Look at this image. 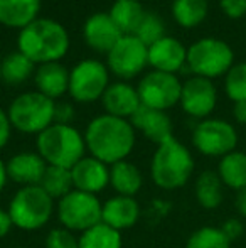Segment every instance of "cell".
<instances>
[{
    "mask_svg": "<svg viewBox=\"0 0 246 248\" xmlns=\"http://www.w3.org/2000/svg\"><path fill=\"white\" fill-rule=\"evenodd\" d=\"M186 64L187 49L175 37L164 36L157 43L148 46V66H152L154 71L175 75L177 71H182Z\"/></svg>",
    "mask_w": 246,
    "mask_h": 248,
    "instance_id": "14",
    "label": "cell"
},
{
    "mask_svg": "<svg viewBox=\"0 0 246 248\" xmlns=\"http://www.w3.org/2000/svg\"><path fill=\"white\" fill-rule=\"evenodd\" d=\"M14 248H26V247H14Z\"/></svg>",
    "mask_w": 246,
    "mask_h": 248,
    "instance_id": "44",
    "label": "cell"
},
{
    "mask_svg": "<svg viewBox=\"0 0 246 248\" xmlns=\"http://www.w3.org/2000/svg\"><path fill=\"white\" fill-rule=\"evenodd\" d=\"M78 243L79 248H122V233L110 228L105 223H98L83 232Z\"/></svg>",
    "mask_w": 246,
    "mask_h": 248,
    "instance_id": "29",
    "label": "cell"
},
{
    "mask_svg": "<svg viewBox=\"0 0 246 248\" xmlns=\"http://www.w3.org/2000/svg\"><path fill=\"white\" fill-rule=\"evenodd\" d=\"M192 144L203 155L224 157L238 145V132L226 120L204 118L192 132Z\"/></svg>",
    "mask_w": 246,
    "mask_h": 248,
    "instance_id": "10",
    "label": "cell"
},
{
    "mask_svg": "<svg viewBox=\"0 0 246 248\" xmlns=\"http://www.w3.org/2000/svg\"><path fill=\"white\" fill-rule=\"evenodd\" d=\"M221 230H223V233L228 236L230 242H234V240H238V238L243 236L245 226H243V223H241L240 218H228L226 221L223 223Z\"/></svg>",
    "mask_w": 246,
    "mask_h": 248,
    "instance_id": "37",
    "label": "cell"
},
{
    "mask_svg": "<svg viewBox=\"0 0 246 248\" xmlns=\"http://www.w3.org/2000/svg\"><path fill=\"white\" fill-rule=\"evenodd\" d=\"M41 0H0V24L12 29H24L37 19Z\"/></svg>",
    "mask_w": 246,
    "mask_h": 248,
    "instance_id": "22",
    "label": "cell"
},
{
    "mask_svg": "<svg viewBox=\"0 0 246 248\" xmlns=\"http://www.w3.org/2000/svg\"><path fill=\"white\" fill-rule=\"evenodd\" d=\"M233 117L238 124L246 125V101H236L233 105Z\"/></svg>",
    "mask_w": 246,
    "mask_h": 248,
    "instance_id": "40",
    "label": "cell"
},
{
    "mask_svg": "<svg viewBox=\"0 0 246 248\" xmlns=\"http://www.w3.org/2000/svg\"><path fill=\"white\" fill-rule=\"evenodd\" d=\"M83 36L85 41L93 51L108 54L116 43L122 39L123 34L112 20L110 14L98 12L88 17L83 27Z\"/></svg>",
    "mask_w": 246,
    "mask_h": 248,
    "instance_id": "15",
    "label": "cell"
},
{
    "mask_svg": "<svg viewBox=\"0 0 246 248\" xmlns=\"http://www.w3.org/2000/svg\"><path fill=\"white\" fill-rule=\"evenodd\" d=\"M108 69L122 79L138 76L148 64V46L137 36H122V39L106 54Z\"/></svg>",
    "mask_w": 246,
    "mask_h": 248,
    "instance_id": "12",
    "label": "cell"
},
{
    "mask_svg": "<svg viewBox=\"0 0 246 248\" xmlns=\"http://www.w3.org/2000/svg\"><path fill=\"white\" fill-rule=\"evenodd\" d=\"M219 5L230 19H241L246 16V0H219Z\"/></svg>",
    "mask_w": 246,
    "mask_h": 248,
    "instance_id": "35",
    "label": "cell"
},
{
    "mask_svg": "<svg viewBox=\"0 0 246 248\" xmlns=\"http://www.w3.org/2000/svg\"><path fill=\"white\" fill-rule=\"evenodd\" d=\"M7 211L14 226L34 232L49 223L54 211V199L41 186H24L10 199Z\"/></svg>",
    "mask_w": 246,
    "mask_h": 248,
    "instance_id": "5",
    "label": "cell"
},
{
    "mask_svg": "<svg viewBox=\"0 0 246 248\" xmlns=\"http://www.w3.org/2000/svg\"><path fill=\"white\" fill-rule=\"evenodd\" d=\"M110 184L120 196L133 198L142 189L144 177H142L140 169L133 162L120 160L110 166Z\"/></svg>",
    "mask_w": 246,
    "mask_h": 248,
    "instance_id": "23",
    "label": "cell"
},
{
    "mask_svg": "<svg viewBox=\"0 0 246 248\" xmlns=\"http://www.w3.org/2000/svg\"><path fill=\"white\" fill-rule=\"evenodd\" d=\"M12 226H14V223H12V219H10L9 211L0 209V240L5 238V236L9 235Z\"/></svg>",
    "mask_w": 246,
    "mask_h": 248,
    "instance_id": "39",
    "label": "cell"
},
{
    "mask_svg": "<svg viewBox=\"0 0 246 248\" xmlns=\"http://www.w3.org/2000/svg\"><path fill=\"white\" fill-rule=\"evenodd\" d=\"M217 101L216 86L211 79L192 76L182 83L181 107L187 115L194 118H207L213 113Z\"/></svg>",
    "mask_w": 246,
    "mask_h": 248,
    "instance_id": "13",
    "label": "cell"
},
{
    "mask_svg": "<svg viewBox=\"0 0 246 248\" xmlns=\"http://www.w3.org/2000/svg\"><path fill=\"white\" fill-rule=\"evenodd\" d=\"M72 118H74V108L71 103H56L54 107V124H61V125H71Z\"/></svg>",
    "mask_w": 246,
    "mask_h": 248,
    "instance_id": "36",
    "label": "cell"
},
{
    "mask_svg": "<svg viewBox=\"0 0 246 248\" xmlns=\"http://www.w3.org/2000/svg\"><path fill=\"white\" fill-rule=\"evenodd\" d=\"M34 62L30 61L27 56L22 52H12V54L5 56L3 61H0V68H2V81L7 85H22L24 81L32 76L34 71Z\"/></svg>",
    "mask_w": 246,
    "mask_h": 248,
    "instance_id": "28",
    "label": "cell"
},
{
    "mask_svg": "<svg viewBox=\"0 0 246 248\" xmlns=\"http://www.w3.org/2000/svg\"><path fill=\"white\" fill-rule=\"evenodd\" d=\"M224 92L233 103L246 101V62H236L224 75Z\"/></svg>",
    "mask_w": 246,
    "mask_h": 248,
    "instance_id": "32",
    "label": "cell"
},
{
    "mask_svg": "<svg viewBox=\"0 0 246 248\" xmlns=\"http://www.w3.org/2000/svg\"><path fill=\"white\" fill-rule=\"evenodd\" d=\"M85 144L95 159L113 166L120 160H127L133 150L135 128L130 120L108 113L100 115L86 127Z\"/></svg>",
    "mask_w": 246,
    "mask_h": 248,
    "instance_id": "1",
    "label": "cell"
},
{
    "mask_svg": "<svg viewBox=\"0 0 246 248\" xmlns=\"http://www.w3.org/2000/svg\"><path fill=\"white\" fill-rule=\"evenodd\" d=\"M194 172V157L184 144L171 137L157 145L150 162V176L160 189H179Z\"/></svg>",
    "mask_w": 246,
    "mask_h": 248,
    "instance_id": "3",
    "label": "cell"
},
{
    "mask_svg": "<svg viewBox=\"0 0 246 248\" xmlns=\"http://www.w3.org/2000/svg\"><path fill=\"white\" fill-rule=\"evenodd\" d=\"M101 202L96 194L72 189L58 202V218L69 232H86L101 223Z\"/></svg>",
    "mask_w": 246,
    "mask_h": 248,
    "instance_id": "8",
    "label": "cell"
},
{
    "mask_svg": "<svg viewBox=\"0 0 246 248\" xmlns=\"http://www.w3.org/2000/svg\"><path fill=\"white\" fill-rule=\"evenodd\" d=\"M223 181L214 170H204L196 179V199L204 209H216L223 202Z\"/></svg>",
    "mask_w": 246,
    "mask_h": 248,
    "instance_id": "26",
    "label": "cell"
},
{
    "mask_svg": "<svg viewBox=\"0 0 246 248\" xmlns=\"http://www.w3.org/2000/svg\"><path fill=\"white\" fill-rule=\"evenodd\" d=\"M0 81H2V68H0Z\"/></svg>",
    "mask_w": 246,
    "mask_h": 248,
    "instance_id": "43",
    "label": "cell"
},
{
    "mask_svg": "<svg viewBox=\"0 0 246 248\" xmlns=\"http://www.w3.org/2000/svg\"><path fill=\"white\" fill-rule=\"evenodd\" d=\"M110 86L108 68L98 59H83L69 71L71 98L79 103H91L103 96Z\"/></svg>",
    "mask_w": 246,
    "mask_h": 248,
    "instance_id": "9",
    "label": "cell"
},
{
    "mask_svg": "<svg viewBox=\"0 0 246 248\" xmlns=\"http://www.w3.org/2000/svg\"><path fill=\"white\" fill-rule=\"evenodd\" d=\"M137 92L144 107L165 111L181 101L182 83L171 73L150 71L140 79Z\"/></svg>",
    "mask_w": 246,
    "mask_h": 248,
    "instance_id": "11",
    "label": "cell"
},
{
    "mask_svg": "<svg viewBox=\"0 0 246 248\" xmlns=\"http://www.w3.org/2000/svg\"><path fill=\"white\" fill-rule=\"evenodd\" d=\"M10 132H12V124H10L9 113L0 108V149H3L9 144Z\"/></svg>",
    "mask_w": 246,
    "mask_h": 248,
    "instance_id": "38",
    "label": "cell"
},
{
    "mask_svg": "<svg viewBox=\"0 0 246 248\" xmlns=\"http://www.w3.org/2000/svg\"><path fill=\"white\" fill-rule=\"evenodd\" d=\"M138 218H140V206L135 198L116 194L101 206V223L116 232L131 228L138 221Z\"/></svg>",
    "mask_w": 246,
    "mask_h": 248,
    "instance_id": "20",
    "label": "cell"
},
{
    "mask_svg": "<svg viewBox=\"0 0 246 248\" xmlns=\"http://www.w3.org/2000/svg\"><path fill=\"white\" fill-rule=\"evenodd\" d=\"M108 14L123 36H131L137 32L145 10L138 0H115Z\"/></svg>",
    "mask_w": 246,
    "mask_h": 248,
    "instance_id": "24",
    "label": "cell"
},
{
    "mask_svg": "<svg viewBox=\"0 0 246 248\" xmlns=\"http://www.w3.org/2000/svg\"><path fill=\"white\" fill-rule=\"evenodd\" d=\"M54 100L39 92H27L19 95L10 103L9 118L12 128L22 134L39 135L54 124Z\"/></svg>",
    "mask_w": 246,
    "mask_h": 248,
    "instance_id": "6",
    "label": "cell"
},
{
    "mask_svg": "<svg viewBox=\"0 0 246 248\" xmlns=\"http://www.w3.org/2000/svg\"><path fill=\"white\" fill-rule=\"evenodd\" d=\"M234 206L240 216L246 218V189L236 191V198H234Z\"/></svg>",
    "mask_w": 246,
    "mask_h": 248,
    "instance_id": "41",
    "label": "cell"
},
{
    "mask_svg": "<svg viewBox=\"0 0 246 248\" xmlns=\"http://www.w3.org/2000/svg\"><path fill=\"white\" fill-rule=\"evenodd\" d=\"M207 0H174L172 16L174 20L184 29H194L207 17Z\"/></svg>",
    "mask_w": 246,
    "mask_h": 248,
    "instance_id": "27",
    "label": "cell"
},
{
    "mask_svg": "<svg viewBox=\"0 0 246 248\" xmlns=\"http://www.w3.org/2000/svg\"><path fill=\"white\" fill-rule=\"evenodd\" d=\"M7 169H5V162H3L2 159H0V193L3 191V187H5L7 184Z\"/></svg>",
    "mask_w": 246,
    "mask_h": 248,
    "instance_id": "42",
    "label": "cell"
},
{
    "mask_svg": "<svg viewBox=\"0 0 246 248\" xmlns=\"http://www.w3.org/2000/svg\"><path fill=\"white\" fill-rule=\"evenodd\" d=\"M186 248H231V242L216 226H203L189 236Z\"/></svg>",
    "mask_w": 246,
    "mask_h": 248,
    "instance_id": "31",
    "label": "cell"
},
{
    "mask_svg": "<svg viewBox=\"0 0 246 248\" xmlns=\"http://www.w3.org/2000/svg\"><path fill=\"white\" fill-rule=\"evenodd\" d=\"M234 64V52L228 43L204 37L187 49V68L194 76L213 79L223 76Z\"/></svg>",
    "mask_w": 246,
    "mask_h": 248,
    "instance_id": "7",
    "label": "cell"
},
{
    "mask_svg": "<svg viewBox=\"0 0 246 248\" xmlns=\"http://www.w3.org/2000/svg\"><path fill=\"white\" fill-rule=\"evenodd\" d=\"M46 248H79L78 238L66 228H54L46 236Z\"/></svg>",
    "mask_w": 246,
    "mask_h": 248,
    "instance_id": "34",
    "label": "cell"
},
{
    "mask_svg": "<svg viewBox=\"0 0 246 248\" xmlns=\"http://www.w3.org/2000/svg\"><path fill=\"white\" fill-rule=\"evenodd\" d=\"M7 177L20 186H39L47 162L37 152H19L5 164Z\"/></svg>",
    "mask_w": 246,
    "mask_h": 248,
    "instance_id": "17",
    "label": "cell"
},
{
    "mask_svg": "<svg viewBox=\"0 0 246 248\" xmlns=\"http://www.w3.org/2000/svg\"><path fill=\"white\" fill-rule=\"evenodd\" d=\"M101 103L108 115L125 118V120H130L135 115V111L142 107L137 88L123 81L110 85L106 92L103 93Z\"/></svg>",
    "mask_w": 246,
    "mask_h": 248,
    "instance_id": "19",
    "label": "cell"
},
{
    "mask_svg": "<svg viewBox=\"0 0 246 248\" xmlns=\"http://www.w3.org/2000/svg\"><path fill=\"white\" fill-rule=\"evenodd\" d=\"M71 177L74 189L96 194L110 184V167L93 155L83 157L71 167Z\"/></svg>",
    "mask_w": 246,
    "mask_h": 248,
    "instance_id": "16",
    "label": "cell"
},
{
    "mask_svg": "<svg viewBox=\"0 0 246 248\" xmlns=\"http://www.w3.org/2000/svg\"><path fill=\"white\" fill-rule=\"evenodd\" d=\"M137 36L145 46H152L154 43H157L159 39L165 36V26L164 20L154 12H145L144 19H142L140 26H138L137 32L133 34Z\"/></svg>",
    "mask_w": 246,
    "mask_h": 248,
    "instance_id": "33",
    "label": "cell"
},
{
    "mask_svg": "<svg viewBox=\"0 0 246 248\" xmlns=\"http://www.w3.org/2000/svg\"><path fill=\"white\" fill-rule=\"evenodd\" d=\"M217 174L224 186L234 191L246 189V154L233 150L228 155L221 157Z\"/></svg>",
    "mask_w": 246,
    "mask_h": 248,
    "instance_id": "25",
    "label": "cell"
},
{
    "mask_svg": "<svg viewBox=\"0 0 246 248\" xmlns=\"http://www.w3.org/2000/svg\"><path fill=\"white\" fill-rule=\"evenodd\" d=\"M37 92L51 100H56L69 90V71L58 62L41 64L34 73Z\"/></svg>",
    "mask_w": 246,
    "mask_h": 248,
    "instance_id": "21",
    "label": "cell"
},
{
    "mask_svg": "<svg viewBox=\"0 0 246 248\" xmlns=\"http://www.w3.org/2000/svg\"><path fill=\"white\" fill-rule=\"evenodd\" d=\"M39 186L53 199L64 198L66 194L74 189V186H72L71 169L58 167V166H47Z\"/></svg>",
    "mask_w": 246,
    "mask_h": 248,
    "instance_id": "30",
    "label": "cell"
},
{
    "mask_svg": "<svg viewBox=\"0 0 246 248\" xmlns=\"http://www.w3.org/2000/svg\"><path fill=\"white\" fill-rule=\"evenodd\" d=\"M130 124L133 125L135 130L142 132L144 137H147L154 144H162L167 139L174 137L172 135V122L169 115L162 110H154L142 105L135 115L130 118Z\"/></svg>",
    "mask_w": 246,
    "mask_h": 248,
    "instance_id": "18",
    "label": "cell"
},
{
    "mask_svg": "<svg viewBox=\"0 0 246 248\" xmlns=\"http://www.w3.org/2000/svg\"><path fill=\"white\" fill-rule=\"evenodd\" d=\"M37 154L47 162V166H58L71 169L85 157L86 144L72 125L53 124L37 135Z\"/></svg>",
    "mask_w": 246,
    "mask_h": 248,
    "instance_id": "4",
    "label": "cell"
},
{
    "mask_svg": "<svg viewBox=\"0 0 246 248\" xmlns=\"http://www.w3.org/2000/svg\"><path fill=\"white\" fill-rule=\"evenodd\" d=\"M17 47L34 64L58 62L69 49V34L58 20L37 17L20 29Z\"/></svg>",
    "mask_w": 246,
    "mask_h": 248,
    "instance_id": "2",
    "label": "cell"
}]
</instances>
